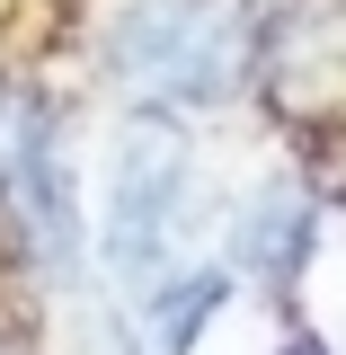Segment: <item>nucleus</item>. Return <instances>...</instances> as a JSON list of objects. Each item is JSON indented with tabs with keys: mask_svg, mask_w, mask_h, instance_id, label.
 Masks as SVG:
<instances>
[{
	"mask_svg": "<svg viewBox=\"0 0 346 355\" xmlns=\"http://www.w3.org/2000/svg\"><path fill=\"white\" fill-rule=\"evenodd\" d=\"M107 71L169 107H222L258 71V9L249 0H125L107 27Z\"/></svg>",
	"mask_w": 346,
	"mask_h": 355,
	"instance_id": "1",
	"label": "nucleus"
},
{
	"mask_svg": "<svg viewBox=\"0 0 346 355\" xmlns=\"http://www.w3.org/2000/svg\"><path fill=\"white\" fill-rule=\"evenodd\" d=\"M187 187H196V151L187 133L151 107L116 133L107 151V222H98V249L125 284H151L169 266V240H178V214H187Z\"/></svg>",
	"mask_w": 346,
	"mask_h": 355,
	"instance_id": "2",
	"label": "nucleus"
},
{
	"mask_svg": "<svg viewBox=\"0 0 346 355\" xmlns=\"http://www.w3.org/2000/svg\"><path fill=\"white\" fill-rule=\"evenodd\" d=\"M0 196H9L18 231L36 240V258L71 266V249H80V205H71L62 133H53V116H44V107H27V125H18V160H9V178H0Z\"/></svg>",
	"mask_w": 346,
	"mask_h": 355,
	"instance_id": "3",
	"label": "nucleus"
},
{
	"mask_svg": "<svg viewBox=\"0 0 346 355\" xmlns=\"http://www.w3.org/2000/svg\"><path fill=\"white\" fill-rule=\"evenodd\" d=\"M311 240H320V196L302 178H266L258 196L231 222V275H258V284H293L311 266Z\"/></svg>",
	"mask_w": 346,
	"mask_h": 355,
	"instance_id": "4",
	"label": "nucleus"
},
{
	"mask_svg": "<svg viewBox=\"0 0 346 355\" xmlns=\"http://www.w3.org/2000/svg\"><path fill=\"white\" fill-rule=\"evenodd\" d=\"M284 116H346V0H311L284 27Z\"/></svg>",
	"mask_w": 346,
	"mask_h": 355,
	"instance_id": "5",
	"label": "nucleus"
},
{
	"mask_svg": "<svg viewBox=\"0 0 346 355\" xmlns=\"http://www.w3.org/2000/svg\"><path fill=\"white\" fill-rule=\"evenodd\" d=\"M231 302V266L222 258H196V266H160L142 284V347L151 355H196V338L222 320Z\"/></svg>",
	"mask_w": 346,
	"mask_h": 355,
	"instance_id": "6",
	"label": "nucleus"
},
{
	"mask_svg": "<svg viewBox=\"0 0 346 355\" xmlns=\"http://www.w3.org/2000/svg\"><path fill=\"white\" fill-rule=\"evenodd\" d=\"M18 125H27V98L0 89V178H9V160H18Z\"/></svg>",
	"mask_w": 346,
	"mask_h": 355,
	"instance_id": "7",
	"label": "nucleus"
},
{
	"mask_svg": "<svg viewBox=\"0 0 346 355\" xmlns=\"http://www.w3.org/2000/svg\"><path fill=\"white\" fill-rule=\"evenodd\" d=\"M275 355H338V347H329L320 329H293V338H284V347H275Z\"/></svg>",
	"mask_w": 346,
	"mask_h": 355,
	"instance_id": "8",
	"label": "nucleus"
}]
</instances>
